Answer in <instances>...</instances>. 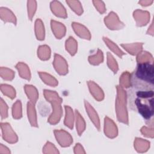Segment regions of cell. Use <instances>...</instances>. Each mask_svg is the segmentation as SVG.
<instances>
[{
    "mask_svg": "<svg viewBox=\"0 0 154 154\" xmlns=\"http://www.w3.org/2000/svg\"><path fill=\"white\" fill-rule=\"evenodd\" d=\"M153 63H138L131 75V86L139 90H153Z\"/></svg>",
    "mask_w": 154,
    "mask_h": 154,
    "instance_id": "obj_1",
    "label": "cell"
},
{
    "mask_svg": "<svg viewBox=\"0 0 154 154\" xmlns=\"http://www.w3.org/2000/svg\"><path fill=\"white\" fill-rule=\"evenodd\" d=\"M44 96L46 99L51 103L52 107V112L48 119V122L52 125L56 124L59 122L63 114L61 105L62 99L54 91L45 90Z\"/></svg>",
    "mask_w": 154,
    "mask_h": 154,
    "instance_id": "obj_2",
    "label": "cell"
},
{
    "mask_svg": "<svg viewBox=\"0 0 154 154\" xmlns=\"http://www.w3.org/2000/svg\"><path fill=\"white\" fill-rule=\"evenodd\" d=\"M117 94L116 101V111L119 122L128 123V115L126 108V93L124 88L120 85L117 86Z\"/></svg>",
    "mask_w": 154,
    "mask_h": 154,
    "instance_id": "obj_3",
    "label": "cell"
},
{
    "mask_svg": "<svg viewBox=\"0 0 154 154\" xmlns=\"http://www.w3.org/2000/svg\"><path fill=\"white\" fill-rule=\"evenodd\" d=\"M135 106L138 112L146 120H149L153 115V97L144 98L137 97L135 101Z\"/></svg>",
    "mask_w": 154,
    "mask_h": 154,
    "instance_id": "obj_4",
    "label": "cell"
},
{
    "mask_svg": "<svg viewBox=\"0 0 154 154\" xmlns=\"http://www.w3.org/2000/svg\"><path fill=\"white\" fill-rule=\"evenodd\" d=\"M106 26L110 29H120L124 27L125 25L120 20L117 15L114 12H110L104 19Z\"/></svg>",
    "mask_w": 154,
    "mask_h": 154,
    "instance_id": "obj_5",
    "label": "cell"
},
{
    "mask_svg": "<svg viewBox=\"0 0 154 154\" xmlns=\"http://www.w3.org/2000/svg\"><path fill=\"white\" fill-rule=\"evenodd\" d=\"M1 127L2 132V137L6 141L10 143H15L17 141V136L12 129L10 125L7 123H2Z\"/></svg>",
    "mask_w": 154,
    "mask_h": 154,
    "instance_id": "obj_6",
    "label": "cell"
},
{
    "mask_svg": "<svg viewBox=\"0 0 154 154\" xmlns=\"http://www.w3.org/2000/svg\"><path fill=\"white\" fill-rule=\"evenodd\" d=\"M54 134L57 142L62 147H68L73 142L71 135L64 130H55Z\"/></svg>",
    "mask_w": 154,
    "mask_h": 154,
    "instance_id": "obj_7",
    "label": "cell"
},
{
    "mask_svg": "<svg viewBox=\"0 0 154 154\" xmlns=\"http://www.w3.org/2000/svg\"><path fill=\"white\" fill-rule=\"evenodd\" d=\"M54 67L58 73L61 75H66L68 72V66L65 59L58 54H55Z\"/></svg>",
    "mask_w": 154,
    "mask_h": 154,
    "instance_id": "obj_8",
    "label": "cell"
},
{
    "mask_svg": "<svg viewBox=\"0 0 154 154\" xmlns=\"http://www.w3.org/2000/svg\"><path fill=\"white\" fill-rule=\"evenodd\" d=\"M136 24L138 26L146 25L150 20V13L147 11L137 10L133 13Z\"/></svg>",
    "mask_w": 154,
    "mask_h": 154,
    "instance_id": "obj_9",
    "label": "cell"
},
{
    "mask_svg": "<svg viewBox=\"0 0 154 154\" xmlns=\"http://www.w3.org/2000/svg\"><path fill=\"white\" fill-rule=\"evenodd\" d=\"M104 132L107 137L111 138L116 137L118 134L116 125L108 117H105L104 120Z\"/></svg>",
    "mask_w": 154,
    "mask_h": 154,
    "instance_id": "obj_10",
    "label": "cell"
},
{
    "mask_svg": "<svg viewBox=\"0 0 154 154\" xmlns=\"http://www.w3.org/2000/svg\"><path fill=\"white\" fill-rule=\"evenodd\" d=\"M72 26L75 33L80 37L86 40H90L91 38L90 32L85 26L77 22H73Z\"/></svg>",
    "mask_w": 154,
    "mask_h": 154,
    "instance_id": "obj_11",
    "label": "cell"
},
{
    "mask_svg": "<svg viewBox=\"0 0 154 154\" xmlns=\"http://www.w3.org/2000/svg\"><path fill=\"white\" fill-rule=\"evenodd\" d=\"M85 103V107L86 109V111L91 120V121L93 122L95 127L99 130L100 129V121L99 116L95 111V109L93 108V106L86 100L84 102Z\"/></svg>",
    "mask_w": 154,
    "mask_h": 154,
    "instance_id": "obj_12",
    "label": "cell"
},
{
    "mask_svg": "<svg viewBox=\"0 0 154 154\" xmlns=\"http://www.w3.org/2000/svg\"><path fill=\"white\" fill-rule=\"evenodd\" d=\"M51 25L52 32L57 38L60 39L65 35L66 29L65 26L63 23L52 20L51 22Z\"/></svg>",
    "mask_w": 154,
    "mask_h": 154,
    "instance_id": "obj_13",
    "label": "cell"
},
{
    "mask_svg": "<svg viewBox=\"0 0 154 154\" xmlns=\"http://www.w3.org/2000/svg\"><path fill=\"white\" fill-rule=\"evenodd\" d=\"M88 86L91 94L98 101L103 100L104 97V93L102 90L93 81H88Z\"/></svg>",
    "mask_w": 154,
    "mask_h": 154,
    "instance_id": "obj_14",
    "label": "cell"
},
{
    "mask_svg": "<svg viewBox=\"0 0 154 154\" xmlns=\"http://www.w3.org/2000/svg\"><path fill=\"white\" fill-rule=\"evenodd\" d=\"M51 8L52 13L57 16L66 18L67 13L63 5L58 1H54L51 3Z\"/></svg>",
    "mask_w": 154,
    "mask_h": 154,
    "instance_id": "obj_15",
    "label": "cell"
},
{
    "mask_svg": "<svg viewBox=\"0 0 154 154\" xmlns=\"http://www.w3.org/2000/svg\"><path fill=\"white\" fill-rule=\"evenodd\" d=\"M27 114L28 120L31 126L34 127L37 126V115L36 111L34 106V103L31 101L28 102L27 103Z\"/></svg>",
    "mask_w": 154,
    "mask_h": 154,
    "instance_id": "obj_16",
    "label": "cell"
},
{
    "mask_svg": "<svg viewBox=\"0 0 154 154\" xmlns=\"http://www.w3.org/2000/svg\"><path fill=\"white\" fill-rule=\"evenodd\" d=\"M121 46L130 54L137 55L143 49L142 43H133L130 44H122Z\"/></svg>",
    "mask_w": 154,
    "mask_h": 154,
    "instance_id": "obj_17",
    "label": "cell"
},
{
    "mask_svg": "<svg viewBox=\"0 0 154 154\" xmlns=\"http://www.w3.org/2000/svg\"><path fill=\"white\" fill-rule=\"evenodd\" d=\"M150 147V142L147 140L136 138L134 141V148L140 153H143L148 150Z\"/></svg>",
    "mask_w": 154,
    "mask_h": 154,
    "instance_id": "obj_18",
    "label": "cell"
},
{
    "mask_svg": "<svg viewBox=\"0 0 154 154\" xmlns=\"http://www.w3.org/2000/svg\"><path fill=\"white\" fill-rule=\"evenodd\" d=\"M64 108L66 112L64 125L70 129H72L73 127V122L75 120V115L73 114V110L69 106L67 105H65Z\"/></svg>",
    "mask_w": 154,
    "mask_h": 154,
    "instance_id": "obj_19",
    "label": "cell"
},
{
    "mask_svg": "<svg viewBox=\"0 0 154 154\" xmlns=\"http://www.w3.org/2000/svg\"><path fill=\"white\" fill-rule=\"evenodd\" d=\"M24 88L29 100L35 103L38 97V93L36 88L31 85H26Z\"/></svg>",
    "mask_w": 154,
    "mask_h": 154,
    "instance_id": "obj_20",
    "label": "cell"
},
{
    "mask_svg": "<svg viewBox=\"0 0 154 154\" xmlns=\"http://www.w3.org/2000/svg\"><path fill=\"white\" fill-rule=\"evenodd\" d=\"M1 18L5 22H10L14 24L16 23V19L11 11L7 8H1Z\"/></svg>",
    "mask_w": 154,
    "mask_h": 154,
    "instance_id": "obj_21",
    "label": "cell"
},
{
    "mask_svg": "<svg viewBox=\"0 0 154 154\" xmlns=\"http://www.w3.org/2000/svg\"><path fill=\"white\" fill-rule=\"evenodd\" d=\"M16 69L18 70L19 74L21 78L29 80L31 78V73L28 66L23 63H19L16 66Z\"/></svg>",
    "mask_w": 154,
    "mask_h": 154,
    "instance_id": "obj_22",
    "label": "cell"
},
{
    "mask_svg": "<svg viewBox=\"0 0 154 154\" xmlns=\"http://www.w3.org/2000/svg\"><path fill=\"white\" fill-rule=\"evenodd\" d=\"M35 35L38 40H43L45 38V28L42 21L37 19L35 22Z\"/></svg>",
    "mask_w": 154,
    "mask_h": 154,
    "instance_id": "obj_23",
    "label": "cell"
},
{
    "mask_svg": "<svg viewBox=\"0 0 154 154\" xmlns=\"http://www.w3.org/2000/svg\"><path fill=\"white\" fill-rule=\"evenodd\" d=\"M38 75L42 79V80L47 85L55 87L58 85V81L52 75L46 73L40 72H38Z\"/></svg>",
    "mask_w": 154,
    "mask_h": 154,
    "instance_id": "obj_24",
    "label": "cell"
},
{
    "mask_svg": "<svg viewBox=\"0 0 154 154\" xmlns=\"http://www.w3.org/2000/svg\"><path fill=\"white\" fill-rule=\"evenodd\" d=\"M78 44L76 41L72 37H69L66 42V49L71 55H74L77 51Z\"/></svg>",
    "mask_w": 154,
    "mask_h": 154,
    "instance_id": "obj_25",
    "label": "cell"
},
{
    "mask_svg": "<svg viewBox=\"0 0 154 154\" xmlns=\"http://www.w3.org/2000/svg\"><path fill=\"white\" fill-rule=\"evenodd\" d=\"M76 127L78 134L81 135L85 129V122L78 111H75Z\"/></svg>",
    "mask_w": 154,
    "mask_h": 154,
    "instance_id": "obj_26",
    "label": "cell"
},
{
    "mask_svg": "<svg viewBox=\"0 0 154 154\" xmlns=\"http://www.w3.org/2000/svg\"><path fill=\"white\" fill-rule=\"evenodd\" d=\"M103 39L109 49L111 50L114 53H115L117 56L122 57L123 55H125V53L112 41L110 40L108 38L105 37H103Z\"/></svg>",
    "mask_w": 154,
    "mask_h": 154,
    "instance_id": "obj_27",
    "label": "cell"
},
{
    "mask_svg": "<svg viewBox=\"0 0 154 154\" xmlns=\"http://www.w3.org/2000/svg\"><path fill=\"white\" fill-rule=\"evenodd\" d=\"M37 55L40 59L42 60H47L51 56V49L47 45H42L38 47L37 50Z\"/></svg>",
    "mask_w": 154,
    "mask_h": 154,
    "instance_id": "obj_28",
    "label": "cell"
},
{
    "mask_svg": "<svg viewBox=\"0 0 154 154\" xmlns=\"http://www.w3.org/2000/svg\"><path fill=\"white\" fill-rule=\"evenodd\" d=\"M137 61L138 63H153V56L152 54L146 51H141L137 57Z\"/></svg>",
    "mask_w": 154,
    "mask_h": 154,
    "instance_id": "obj_29",
    "label": "cell"
},
{
    "mask_svg": "<svg viewBox=\"0 0 154 154\" xmlns=\"http://www.w3.org/2000/svg\"><path fill=\"white\" fill-rule=\"evenodd\" d=\"M103 61V55L102 51L97 50V53L95 55H91L88 57V61L91 64L98 65L102 63Z\"/></svg>",
    "mask_w": 154,
    "mask_h": 154,
    "instance_id": "obj_30",
    "label": "cell"
},
{
    "mask_svg": "<svg viewBox=\"0 0 154 154\" xmlns=\"http://www.w3.org/2000/svg\"><path fill=\"white\" fill-rule=\"evenodd\" d=\"M120 86L128 88L131 86V74L128 72H124L120 78Z\"/></svg>",
    "mask_w": 154,
    "mask_h": 154,
    "instance_id": "obj_31",
    "label": "cell"
},
{
    "mask_svg": "<svg viewBox=\"0 0 154 154\" xmlns=\"http://www.w3.org/2000/svg\"><path fill=\"white\" fill-rule=\"evenodd\" d=\"M1 90L4 94L6 95L7 97L11 99H14L15 97L16 91L12 86L7 84H1Z\"/></svg>",
    "mask_w": 154,
    "mask_h": 154,
    "instance_id": "obj_32",
    "label": "cell"
},
{
    "mask_svg": "<svg viewBox=\"0 0 154 154\" xmlns=\"http://www.w3.org/2000/svg\"><path fill=\"white\" fill-rule=\"evenodd\" d=\"M12 114L14 119H19L22 117V104L20 100H17L13 106L12 108Z\"/></svg>",
    "mask_w": 154,
    "mask_h": 154,
    "instance_id": "obj_33",
    "label": "cell"
},
{
    "mask_svg": "<svg viewBox=\"0 0 154 154\" xmlns=\"http://www.w3.org/2000/svg\"><path fill=\"white\" fill-rule=\"evenodd\" d=\"M107 64L109 68L114 73H117L119 69L118 64L117 63L116 60L114 59V57L109 52L107 53Z\"/></svg>",
    "mask_w": 154,
    "mask_h": 154,
    "instance_id": "obj_34",
    "label": "cell"
},
{
    "mask_svg": "<svg viewBox=\"0 0 154 154\" xmlns=\"http://www.w3.org/2000/svg\"><path fill=\"white\" fill-rule=\"evenodd\" d=\"M66 2L69 4L70 7L78 15H81L82 13V7L79 1H66Z\"/></svg>",
    "mask_w": 154,
    "mask_h": 154,
    "instance_id": "obj_35",
    "label": "cell"
},
{
    "mask_svg": "<svg viewBox=\"0 0 154 154\" xmlns=\"http://www.w3.org/2000/svg\"><path fill=\"white\" fill-rule=\"evenodd\" d=\"M1 76L5 80L10 81L14 78V72L7 67H1Z\"/></svg>",
    "mask_w": 154,
    "mask_h": 154,
    "instance_id": "obj_36",
    "label": "cell"
},
{
    "mask_svg": "<svg viewBox=\"0 0 154 154\" xmlns=\"http://www.w3.org/2000/svg\"><path fill=\"white\" fill-rule=\"evenodd\" d=\"M28 17L30 20L32 19V17L34 15V13L36 11L37 3L35 1H28Z\"/></svg>",
    "mask_w": 154,
    "mask_h": 154,
    "instance_id": "obj_37",
    "label": "cell"
},
{
    "mask_svg": "<svg viewBox=\"0 0 154 154\" xmlns=\"http://www.w3.org/2000/svg\"><path fill=\"white\" fill-rule=\"evenodd\" d=\"M44 153H58L59 152L55 146L50 142H47L43 148Z\"/></svg>",
    "mask_w": 154,
    "mask_h": 154,
    "instance_id": "obj_38",
    "label": "cell"
},
{
    "mask_svg": "<svg viewBox=\"0 0 154 154\" xmlns=\"http://www.w3.org/2000/svg\"><path fill=\"white\" fill-rule=\"evenodd\" d=\"M141 134L146 137L153 138L154 137V130L153 127L143 126L140 130Z\"/></svg>",
    "mask_w": 154,
    "mask_h": 154,
    "instance_id": "obj_39",
    "label": "cell"
},
{
    "mask_svg": "<svg viewBox=\"0 0 154 154\" xmlns=\"http://www.w3.org/2000/svg\"><path fill=\"white\" fill-rule=\"evenodd\" d=\"M1 115L2 119H5L8 116V106L2 99H1Z\"/></svg>",
    "mask_w": 154,
    "mask_h": 154,
    "instance_id": "obj_40",
    "label": "cell"
},
{
    "mask_svg": "<svg viewBox=\"0 0 154 154\" xmlns=\"http://www.w3.org/2000/svg\"><path fill=\"white\" fill-rule=\"evenodd\" d=\"M95 7L96 9L100 13H103L106 9H105V6L104 3L102 1H93Z\"/></svg>",
    "mask_w": 154,
    "mask_h": 154,
    "instance_id": "obj_41",
    "label": "cell"
},
{
    "mask_svg": "<svg viewBox=\"0 0 154 154\" xmlns=\"http://www.w3.org/2000/svg\"><path fill=\"white\" fill-rule=\"evenodd\" d=\"M74 153H85V152L83 147L79 143H78L75 145L74 147Z\"/></svg>",
    "mask_w": 154,
    "mask_h": 154,
    "instance_id": "obj_42",
    "label": "cell"
},
{
    "mask_svg": "<svg viewBox=\"0 0 154 154\" xmlns=\"http://www.w3.org/2000/svg\"><path fill=\"white\" fill-rule=\"evenodd\" d=\"M10 150L5 146H4L2 144H1L0 145V153L4 154V153H10Z\"/></svg>",
    "mask_w": 154,
    "mask_h": 154,
    "instance_id": "obj_43",
    "label": "cell"
},
{
    "mask_svg": "<svg viewBox=\"0 0 154 154\" xmlns=\"http://www.w3.org/2000/svg\"><path fill=\"white\" fill-rule=\"evenodd\" d=\"M153 1L152 0H146V1H139V4H140L142 6H148L153 3Z\"/></svg>",
    "mask_w": 154,
    "mask_h": 154,
    "instance_id": "obj_44",
    "label": "cell"
},
{
    "mask_svg": "<svg viewBox=\"0 0 154 154\" xmlns=\"http://www.w3.org/2000/svg\"><path fill=\"white\" fill-rule=\"evenodd\" d=\"M153 33H154V29H153V22H152L150 26H149L147 31V34L151 35H153Z\"/></svg>",
    "mask_w": 154,
    "mask_h": 154,
    "instance_id": "obj_45",
    "label": "cell"
}]
</instances>
